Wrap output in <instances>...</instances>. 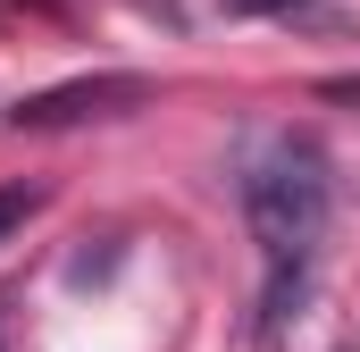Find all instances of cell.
Listing matches in <instances>:
<instances>
[{
  "mask_svg": "<svg viewBox=\"0 0 360 352\" xmlns=\"http://www.w3.org/2000/svg\"><path fill=\"white\" fill-rule=\"evenodd\" d=\"M151 101V76H76V84H51L34 101H17V134H59V126H84V118H117V109H143Z\"/></svg>",
  "mask_w": 360,
  "mask_h": 352,
  "instance_id": "cell-2",
  "label": "cell"
},
{
  "mask_svg": "<svg viewBox=\"0 0 360 352\" xmlns=\"http://www.w3.org/2000/svg\"><path fill=\"white\" fill-rule=\"evenodd\" d=\"M235 17H276V25H310V34H352L360 17L344 0H226Z\"/></svg>",
  "mask_w": 360,
  "mask_h": 352,
  "instance_id": "cell-3",
  "label": "cell"
},
{
  "mask_svg": "<svg viewBox=\"0 0 360 352\" xmlns=\"http://www.w3.org/2000/svg\"><path fill=\"white\" fill-rule=\"evenodd\" d=\"M327 151L310 134H269L252 160H243V218H252V244H260V336L285 327V310L302 302L310 260H319V235H327Z\"/></svg>",
  "mask_w": 360,
  "mask_h": 352,
  "instance_id": "cell-1",
  "label": "cell"
},
{
  "mask_svg": "<svg viewBox=\"0 0 360 352\" xmlns=\"http://www.w3.org/2000/svg\"><path fill=\"white\" fill-rule=\"evenodd\" d=\"M34 210H42V184H0V244H8Z\"/></svg>",
  "mask_w": 360,
  "mask_h": 352,
  "instance_id": "cell-4",
  "label": "cell"
}]
</instances>
